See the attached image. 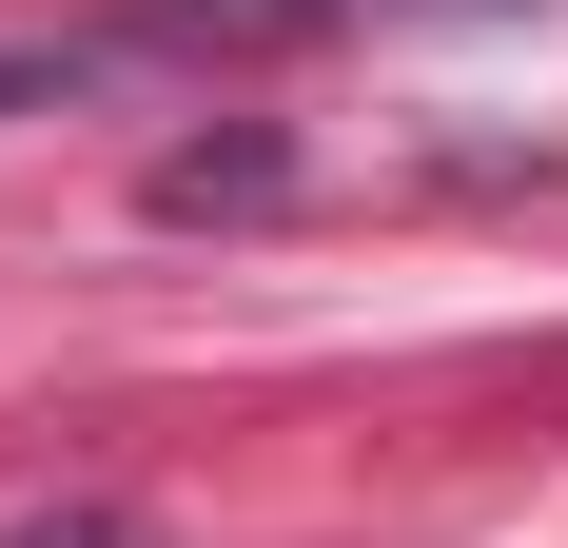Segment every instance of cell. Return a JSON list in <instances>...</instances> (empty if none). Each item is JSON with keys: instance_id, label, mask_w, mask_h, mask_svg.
<instances>
[{"instance_id": "obj_1", "label": "cell", "mask_w": 568, "mask_h": 548, "mask_svg": "<svg viewBox=\"0 0 568 548\" xmlns=\"http://www.w3.org/2000/svg\"><path fill=\"white\" fill-rule=\"evenodd\" d=\"M334 0H138L118 40H158V59H275V40H314Z\"/></svg>"}, {"instance_id": "obj_2", "label": "cell", "mask_w": 568, "mask_h": 548, "mask_svg": "<svg viewBox=\"0 0 568 548\" xmlns=\"http://www.w3.org/2000/svg\"><path fill=\"white\" fill-rule=\"evenodd\" d=\"M0 548H158L138 509H40V529H0Z\"/></svg>"}]
</instances>
